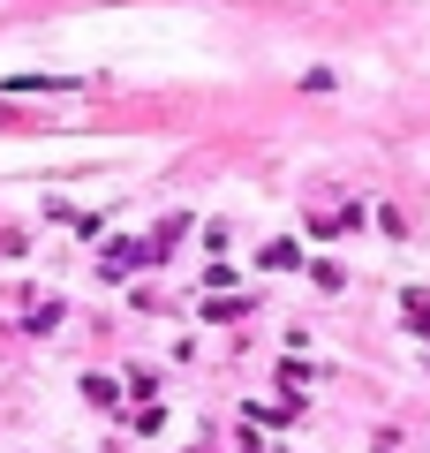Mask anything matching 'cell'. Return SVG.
<instances>
[{
  "label": "cell",
  "mask_w": 430,
  "mask_h": 453,
  "mask_svg": "<svg viewBox=\"0 0 430 453\" xmlns=\"http://www.w3.org/2000/svg\"><path fill=\"white\" fill-rule=\"evenodd\" d=\"M408 318H415V325L430 333V303H423V295H408Z\"/></svg>",
  "instance_id": "1"
}]
</instances>
